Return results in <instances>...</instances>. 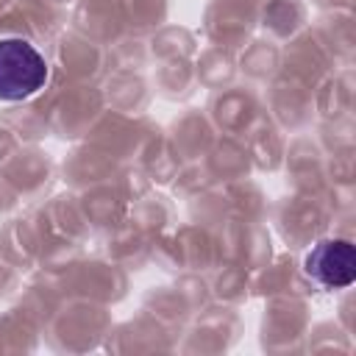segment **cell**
Instances as JSON below:
<instances>
[{
	"label": "cell",
	"mask_w": 356,
	"mask_h": 356,
	"mask_svg": "<svg viewBox=\"0 0 356 356\" xmlns=\"http://www.w3.org/2000/svg\"><path fill=\"white\" fill-rule=\"evenodd\" d=\"M47 81V61L28 39H0V100H28Z\"/></svg>",
	"instance_id": "1"
},
{
	"label": "cell",
	"mask_w": 356,
	"mask_h": 356,
	"mask_svg": "<svg viewBox=\"0 0 356 356\" xmlns=\"http://www.w3.org/2000/svg\"><path fill=\"white\" fill-rule=\"evenodd\" d=\"M303 267L323 286H350L356 278V250L348 239H323L309 250Z\"/></svg>",
	"instance_id": "2"
}]
</instances>
